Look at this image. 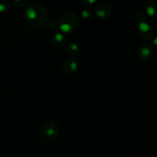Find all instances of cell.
<instances>
[{
  "mask_svg": "<svg viewBox=\"0 0 157 157\" xmlns=\"http://www.w3.org/2000/svg\"><path fill=\"white\" fill-rule=\"evenodd\" d=\"M66 49L67 52L71 55H78L80 52L79 46L75 42H69L66 47Z\"/></svg>",
  "mask_w": 157,
  "mask_h": 157,
  "instance_id": "10",
  "label": "cell"
},
{
  "mask_svg": "<svg viewBox=\"0 0 157 157\" xmlns=\"http://www.w3.org/2000/svg\"><path fill=\"white\" fill-rule=\"evenodd\" d=\"M52 44L57 49H63L66 45V38L61 33H56L52 36Z\"/></svg>",
  "mask_w": 157,
  "mask_h": 157,
  "instance_id": "8",
  "label": "cell"
},
{
  "mask_svg": "<svg viewBox=\"0 0 157 157\" xmlns=\"http://www.w3.org/2000/svg\"><path fill=\"white\" fill-rule=\"evenodd\" d=\"M81 15H82L83 18H88L91 17V12H89L88 10H83L81 12Z\"/></svg>",
  "mask_w": 157,
  "mask_h": 157,
  "instance_id": "14",
  "label": "cell"
},
{
  "mask_svg": "<svg viewBox=\"0 0 157 157\" xmlns=\"http://www.w3.org/2000/svg\"><path fill=\"white\" fill-rule=\"evenodd\" d=\"M48 14L45 7L39 2L32 3L25 12V19L28 25L35 29H41L47 21Z\"/></svg>",
  "mask_w": 157,
  "mask_h": 157,
  "instance_id": "1",
  "label": "cell"
},
{
  "mask_svg": "<svg viewBox=\"0 0 157 157\" xmlns=\"http://www.w3.org/2000/svg\"><path fill=\"white\" fill-rule=\"evenodd\" d=\"M79 23V19L75 14L69 12L66 13L60 18L58 21V27L65 33H70L77 29Z\"/></svg>",
  "mask_w": 157,
  "mask_h": 157,
  "instance_id": "2",
  "label": "cell"
},
{
  "mask_svg": "<svg viewBox=\"0 0 157 157\" xmlns=\"http://www.w3.org/2000/svg\"><path fill=\"white\" fill-rule=\"evenodd\" d=\"M26 0H12V3H13L14 6L17 9L22 7L25 3Z\"/></svg>",
  "mask_w": 157,
  "mask_h": 157,
  "instance_id": "13",
  "label": "cell"
},
{
  "mask_svg": "<svg viewBox=\"0 0 157 157\" xmlns=\"http://www.w3.org/2000/svg\"><path fill=\"white\" fill-rule=\"evenodd\" d=\"M10 0H0V12H6L11 9Z\"/></svg>",
  "mask_w": 157,
  "mask_h": 157,
  "instance_id": "11",
  "label": "cell"
},
{
  "mask_svg": "<svg viewBox=\"0 0 157 157\" xmlns=\"http://www.w3.org/2000/svg\"><path fill=\"white\" fill-rule=\"evenodd\" d=\"M139 33L143 38L150 39L154 35L155 30L153 26L149 25L148 23L141 21L139 25Z\"/></svg>",
  "mask_w": 157,
  "mask_h": 157,
  "instance_id": "6",
  "label": "cell"
},
{
  "mask_svg": "<svg viewBox=\"0 0 157 157\" xmlns=\"http://www.w3.org/2000/svg\"><path fill=\"white\" fill-rule=\"evenodd\" d=\"M134 19L136 20L138 22H141V21H144V14L143 13L140 11H136L134 13Z\"/></svg>",
  "mask_w": 157,
  "mask_h": 157,
  "instance_id": "12",
  "label": "cell"
},
{
  "mask_svg": "<svg viewBox=\"0 0 157 157\" xmlns=\"http://www.w3.org/2000/svg\"><path fill=\"white\" fill-rule=\"evenodd\" d=\"M96 1L97 0H83L84 4L87 5V6H92L96 2Z\"/></svg>",
  "mask_w": 157,
  "mask_h": 157,
  "instance_id": "15",
  "label": "cell"
},
{
  "mask_svg": "<svg viewBox=\"0 0 157 157\" xmlns=\"http://www.w3.org/2000/svg\"><path fill=\"white\" fill-rule=\"evenodd\" d=\"M94 11L97 16L100 18H102V19L108 18L112 14L111 6L105 2H102L97 5Z\"/></svg>",
  "mask_w": 157,
  "mask_h": 157,
  "instance_id": "5",
  "label": "cell"
},
{
  "mask_svg": "<svg viewBox=\"0 0 157 157\" xmlns=\"http://www.w3.org/2000/svg\"><path fill=\"white\" fill-rule=\"evenodd\" d=\"M63 71L67 75H71L76 71L78 68V62L72 58H67L62 63Z\"/></svg>",
  "mask_w": 157,
  "mask_h": 157,
  "instance_id": "7",
  "label": "cell"
},
{
  "mask_svg": "<svg viewBox=\"0 0 157 157\" xmlns=\"http://www.w3.org/2000/svg\"><path fill=\"white\" fill-rule=\"evenodd\" d=\"M157 10V4L156 2L151 1L147 4V13L149 16L156 18Z\"/></svg>",
  "mask_w": 157,
  "mask_h": 157,
  "instance_id": "9",
  "label": "cell"
},
{
  "mask_svg": "<svg viewBox=\"0 0 157 157\" xmlns=\"http://www.w3.org/2000/svg\"><path fill=\"white\" fill-rule=\"evenodd\" d=\"M153 54V48L149 43L141 44L137 50L138 58L140 61H148L152 58Z\"/></svg>",
  "mask_w": 157,
  "mask_h": 157,
  "instance_id": "4",
  "label": "cell"
},
{
  "mask_svg": "<svg viewBox=\"0 0 157 157\" xmlns=\"http://www.w3.org/2000/svg\"><path fill=\"white\" fill-rule=\"evenodd\" d=\"M60 130V127L55 121H48L43 125L41 133L46 138H53L56 136Z\"/></svg>",
  "mask_w": 157,
  "mask_h": 157,
  "instance_id": "3",
  "label": "cell"
}]
</instances>
